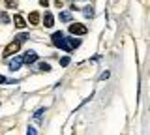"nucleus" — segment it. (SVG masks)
I'll return each mask as SVG.
<instances>
[{
  "label": "nucleus",
  "mask_w": 150,
  "mask_h": 135,
  "mask_svg": "<svg viewBox=\"0 0 150 135\" xmlns=\"http://www.w3.org/2000/svg\"><path fill=\"white\" fill-rule=\"evenodd\" d=\"M53 43L54 47L64 49V51H73L81 45V40H75V38H64L62 32H54L53 34Z\"/></svg>",
  "instance_id": "f257e3e1"
},
{
  "label": "nucleus",
  "mask_w": 150,
  "mask_h": 135,
  "mask_svg": "<svg viewBox=\"0 0 150 135\" xmlns=\"http://www.w3.org/2000/svg\"><path fill=\"white\" fill-rule=\"evenodd\" d=\"M69 32H71L73 36H84L88 30H86L84 25H81V23H71V25H69Z\"/></svg>",
  "instance_id": "f03ea898"
},
{
  "label": "nucleus",
  "mask_w": 150,
  "mask_h": 135,
  "mask_svg": "<svg viewBox=\"0 0 150 135\" xmlns=\"http://www.w3.org/2000/svg\"><path fill=\"white\" fill-rule=\"evenodd\" d=\"M19 49H21V43H19V41H11V43H9L6 49H4V57H9V54L17 53Z\"/></svg>",
  "instance_id": "7ed1b4c3"
},
{
  "label": "nucleus",
  "mask_w": 150,
  "mask_h": 135,
  "mask_svg": "<svg viewBox=\"0 0 150 135\" xmlns=\"http://www.w3.org/2000/svg\"><path fill=\"white\" fill-rule=\"evenodd\" d=\"M36 60H38L36 51H28L25 57H23V64H28V66H30V64H34V62H36Z\"/></svg>",
  "instance_id": "20e7f679"
},
{
  "label": "nucleus",
  "mask_w": 150,
  "mask_h": 135,
  "mask_svg": "<svg viewBox=\"0 0 150 135\" xmlns=\"http://www.w3.org/2000/svg\"><path fill=\"white\" fill-rule=\"evenodd\" d=\"M43 25H45V28H51V26L54 25V15L53 13H45L43 15Z\"/></svg>",
  "instance_id": "39448f33"
},
{
  "label": "nucleus",
  "mask_w": 150,
  "mask_h": 135,
  "mask_svg": "<svg viewBox=\"0 0 150 135\" xmlns=\"http://www.w3.org/2000/svg\"><path fill=\"white\" fill-rule=\"evenodd\" d=\"M13 25H15L17 28H25V26H26V21L23 19V15H15V17H13Z\"/></svg>",
  "instance_id": "423d86ee"
},
{
  "label": "nucleus",
  "mask_w": 150,
  "mask_h": 135,
  "mask_svg": "<svg viewBox=\"0 0 150 135\" xmlns=\"http://www.w3.org/2000/svg\"><path fill=\"white\" fill-rule=\"evenodd\" d=\"M21 66H23V58H13L11 62H9V69H11V71H17Z\"/></svg>",
  "instance_id": "0eeeda50"
},
{
  "label": "nucleus",
  "mask_w": 150,
  "mask_h": 135,
  "mask_svg": "<svg viewBox=\"0 0 150 135\" xmlns=\"http://www.w3.org/2000/svg\"><path fill=\"white\" fill-rule=\"evenodd\" d=\"M28 21H30L32 25H38V23H40V13H38V11H32L30 15H28Z\"/></svg>",
  "instance_id": "6e6552de"
},
{
  "label": "nucleus",
  "mask_w": 150,
  "mask_h": 135,
  "mask_svg": "<svg viewBox=\"0 0 150 135\" xmlns=\"http://www.w3.org/2000/svg\"><path fill=\"white\" fill-rule=\"evenodd\" d=\"M60 21L69 23V21H71V13H69V11H62V13H60Z\"/></svg>",
  "instance_id": "1a4fd4ad"
},
{
  "label": "nucleus",
  "mask_w": 150,
  "mask_h": 135,
  "mask_svg": "<svg viewBox=\"0 0 150 135\" xmlns=\"http://www.w3.org/2000/svg\"><path fill=\"white\" fill-rule=\"evenodd\" d=\"M28 38H30V34H26V32H21V34L15 38V41H19V43H23V41H26Z\"/></svg>",
  "instance_id": "9d476101"
},
{
  "label": "nucleus",
  "mask_w": 150,
  "mask_h": 135,
  "mask_svg": "<svg viewBox=\"0 0 150 135\" xmlns=\"http://www.w3.org/2000/svg\"><path fill=\"white\" fill-rule=\"evenodd\" d=\"M83 13L86 15V19H90V17H94V8H92V6H86V8L83 10Z\"/></svg>",
  "instance_id": "9b49d317"
},
{
  "label": "nucleus",
  "mask_w": 150,
  "mask_h": 135,
  "mask_svg": "<svg viewBox=\"0 0 150 135\" xmlns=\"http://www.w3.org/2000/svg\"><path fill=\"white\" fill-rule=\"evenodd\" d=\"M0 23H2V25H8L9 23V15L6 11H0Z\"/></svg>",
  "instance_id": "f8f14e48"
},
{
  "label": "nucleus",
  "mask_w": 150,
  "mask_h": 135,
  "mask_svg": "<svg viewBox=\"0 0 150 135\" xmlns=\"http://www.w3.org/2000/svg\"><path fill=\"white\" fill-rule=\"evenodd\" d=\"M4 2H6L8 8H15L17 6V0H4Z\"/></svg>",
  "instance_id": "ddd939ff"
},
{
  "label": "nucleus",
  "mask_w": 150,
  "mask_h": 135,
  "mask_svg": "<svg viewBox=\"0 0 150 135\" xmlns=\"http://www.w3.org/2000/svg\"><path fill=\"white\" fill-rule=\"evenodd\" d=\"M69 62H71V60H69L68 57H64L62 60H60V66H64V68H66V66H68V64H69Z\"/></svg>",
  "instance_id": "4468645a"
},
{
  "label": "nucleus",
  "mask_w": 150,
  "mask_h": 135,
  "mask_svg": "<svg viewBox=\"0 0 150 135\" xmlns=\"http://www.w3.org/2000/svg\"><path fill=\"white\" fill-rule=\"evenodd\" d=\"M40 68L43 69V71H49V69H51V66H49V64H45V62H41V64H40Z\"/></svg>",
  "instance_id": "2eb2a0df"
},
{
  "label": "nucleus",
  "mask_w": 150,
  "mask_h": 135,
  "mask_svg": "<svg viewBox=\"0 0 150 135\" xmlns=\"http://www.w3.org/2000/svg\"><path fill=\"white\" fill-rule=\"evenodd\" d=\"M40 4H41V6H43V8H45V6H49V4H51V2H49V0H40Z\"/></svg>",
  "instance_id": "dca6fc26"
},
{
  "label": "nucleus",
  "mask_w": 150,
  "mask_h": 135,
  "mask_svg": "<svg viewBox=\"0 0 150 135\" xmlns=\"http://www.w3.org/2000/svg\"><path fill=\"white\" fill-rule=\"evenodd\" d=\"M2 83H6V77H4V75H0V85H2Z\"/></svg>",
  "instance_id": "f3484780"
}]
</instances>
